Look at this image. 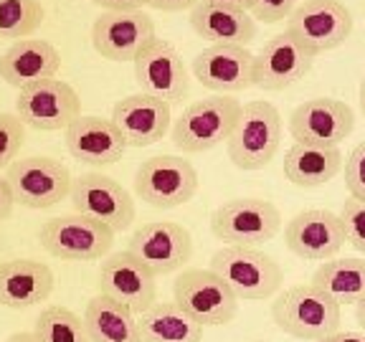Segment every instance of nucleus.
Instances as JSON below:
<instances>
[{
	"label": "nucleus",
	"instance_id": "nucleus-1",
	"mask_svg": "<svg viewBox=\"0 0 365 342\" xmlns=\"http://www.w3.org/2000/svg\"><path fill=\"white\" fill-rule=\"evenodd\" d=\"M244 104L228 94L198 99L182 109V114L173 122L170 142L185 155L208 152L221 142H228L241 120Z\"/></svg>",
	"mask_w": 365,
	"mask_h": 342
},
{
	"label": "nucleus",
	"instance_id": "nucleus-2",
	"mask_svg": "<svg viewBox=\"0 0 365 342\" xmlns=\"http://www.w3.org/2000/svg\"><path fill=\"white\" fill-rule=\"evenodd\" d=\"M272 319L287 335L304 342H317L340 330L342 307L314 284H297L274 299Z\"/></svg>",
	"mask_w": 365,
	"mask_h": 342
},
{
	"label": "nucleus",
	"instance_id": "nucleus-3",
	"mask_svg": "<svg viewBox=\"0 0 365 342\" xmlns=\"http://www.w3.org/2000/svg\"><path fill=\"white\" fill-rule=\"evenodd\" d=\"M282 132H284L282 114L272 102L254 99V102L244 104L239 125L226 142L228 160L239 170H262L279 150Z\"/></svg>",
	"mask_w": 365,
	"mask_h": 342
},
{
	"label": "nucleus",
	"instance_id": "nucleus-4",
	"mask_svg": "<svg viewBox=\"0 0 365 342\" xmlns=\"http://www.w3.org/2000/svg\"><path fill=\"white\" fill-rule=\"evenodd\" d=\"M211 271H216L239 299L262 302L282 289L284 271L269 254L249 246H223L211 256Z\"/></svg>",
	"mask_w": 365,
	"mask_h": 342
},
{
	"label": "nucleus",
	"instance_id": "nucleus-5",
	"mask_svg": "<svg viewBox=\"0 0 365 342\" xmlns=\"http://www.w3.org/2000/svg\"><path fill=\"white\" fill-rule=\"evenodd\" d=\"M282 231V213L264 198L226 200L211 213V234L226 246H259L277 239Z\"/></svg>",
	"mask_w": 365,
	"mask_h": 342
},
{
	"label": "nucleus",
	"instance_id": "nucleus-6",
	"mask_svg": "<svg viewBox=\"0 0 365 342\" xmlns=\"http://www.w3.org/2000/svg\"><path fill=\"white\" fill-rule=\"evenodd\" d=\"M6 180L11 185L13 200L31 211H46L71 195L74 177L61 160L31 155L16 160L6 170Z\"/></svg>",
	"mask_w": 365,
	"mask_h": 342
},
{
	"label": "nucleus",
	"instance_id": "nucleus-7",
	"mask_svg": "<svg viewBox=\"0 0 365 342\" xmlns=\"http://www.w3.org/2000/svg\"><path fill=\"white\" fill-rule=\"evenodd\" d=\"M173 302L203 327L228 325L239 312V296L211 269H182L173 281Z\"/></svg>",
	"mask_w": 365,
	"mask_h": 342
},
{
	"label": "nucleus",
	"instance_id": "nucleus-8",
	"mask_svg": "<svg viewBox=\"0 0 365 342\" xmlns=\"http://www.w3.org/2000/svg\"><path fill=\"white\" fill-rule=\"evenodd\" d=\"M114 231L104 223L81 213H66L46 221L38 231V241L51 256L61 261H97L114 246Z\"/></svg>",
	"mask_w": 365,
	"mask_h": 342
},
{
	"label": "nucleus",
	"instance_id": "nucleus-9",
	"mask_svg": "<svg viewBox=\"0 0 365 342\" xmlns=\"http://www.w3.org/2000/svg\"><path fill=\"white\" fill-rule=\"evenodd\" d=\"M198 193V170L178 155H155L135 172V195L143 203L170 211Z\"/></svg>",
	"mask_w": 365,
	"mask_h": 342
},
{
	"label": "nucleus",
	"instance_id": "nucleus-10",
	"mask_svg": "<svg viewBox=\"0 0 365 342\" xmlns=\"http://www.w3.org/2000/svg\"><path fill=\"white\" fill-rule=\"evenodd\" d=\"M16 114L23 125L38 132L68 130L81 117V99L66 81L43 79L18 89Z\"/></svg>",
	"mask_w": 365,
	"mask_h": 342
},
{
	"label": "nucleus",
	"instance_id": "nucleus-11",
	"mask_svg": "<svg viewBox=\"0 0 365 342\" xmlns=\"http://www.w3.org/2000/svg\"><path fill=\"white\" fill-rule=\"evenodd\" d=\"M68 203H71L74 213L104 223L114 234L127 231L137 218V208L130 190L122 188L114 177L102 175V172H84V175L74 177Z\"/></svg>",
	"mask_w": 365,
	"mask_h": 342
},
{
	"label": "nucleus",
	"instance_id": "nucleus-12",
	"mask_svg": "<svg viewBox=\"0 0 365 342\" xmlns=\"http://www.w3.org/2000/svg\"><path fill=\"white\" fill-rule=\"evenodd\" d=\"M287 33L317 53L332 51L353 33V13L340 0H304L287 21Z\"/></svg>",
	"mask_w": 365,
	"mask_h": 342
},
{
	"label": "nucleus",
	"instance_id": "nucleus-13",
	"mask_svg": "<svg viewBox=\"0 0 365 342\" xmlns=\"http://www.w3.org/2000/svg\"><path fill=\"white\" fill-rule=\"evenodd\" d=\"M287 130L297 145L340 147L355 130V112L342 99L314 97L289 114Z\"/></svg>",
	"mask_w": 365,
	"mask_h": 342
},
{
	"label": "nucleus",
	"instance_id": "nucleus-14",
	"mask_svg": "<svg viewBox=\"0 0 365 342\" xmlns=\"http://www.w3.org/2000/svg\"><path fill=\"white\" fill-rule=\"evenodd\" d=\"M132 63H135V81L145 94L163 99L170 107L180 104L182 99L188 97V68L182 63L180 51L170 41L153 38L143 51L137 53V58Z\"/></svg>",
	"mask_w": 365,
	"mask_h": 342
},
{
	"label": "nucleus",
	"instance_id": "nucleus-15",
	"mask_svg": "<svg viewBox=\"0 0 365 342\" xmlns=\"http://www.w3.org/2000/svg\"><path fill=\"white\" fill-rule=\"evenodd\" d=\"M158 276L145 261L132 254L120 251L112 254L99 266V291L112 296L114 302L125 304L132 314L148 312L158 302Z\"/></svg>",
	"mask_w": 365,
	"mask_h": 342
},
{
	"label": "nucleus",
	"instance_id": "nucleus-16",
	"mask_svg": "<svg viewBox=\"0 0 365 342\" xmlns=\"http://www.w3.org/2000/svg\"><path fill=\"white\" fill-rule=\"evenodd\" d=\"M127 251L155 271V276L180 271L193 256V239L182 223L175 221H150L135 228Z\"/></svg>",
	"mask_w": 365,
	"mask_h": 342
},
{
	"label": "nucleus",
	"instance_id": "nucleus-17",
	"mask_svg": "<svg viewBox=\"0 0 365 342\" xmlns=\"http://www.w3.org/2000/svg\"><path fill=\"white\" fill-rule=\"evenodd\" d=\"M254 56L249 46L211 43L190 63L193 79L216 94H236L254 86Z\"/></svg>",
	"mask_w": 365,
	"mask_h": 342
},
{
	"label": "nucleus",
	"instance_id": "nucleus-18",
	"mask_svg": "<svg viewBox=\"0 0 365 342\" xmlns=\"http://www.w3.org/2000/svg\"><path fill=\"white\" fill-rule=\"evenodd\" d=\"M155 36V21L145 11L102 13L91 23V46L107 61H135Z\"/></svg>",
	"mask_w": 365,
	"mask_h": 342
},
{
	"label": "nucleus",
	"instance_id": "nucleus-19",
	"mask_svg": "<svg viewBox=\"0 0 365 342\" xmlns=\"http://www.w3.org/2000/svg\"><path fill=\"white\" fill-rule=\"evenodd\" d=\"M287 249L304 261H327L340 254L345 241L340 213L325 211V208H309L297 213L284 226Z\"/></svg>",
	"mask_w": 365,
	"mask_h": 342
},
{
	"label": "nucleus",
	"instance_id": "nucleus-20",
	"mask_svg": "<svg viewBox=\"0 0 365 342\" xmlns=\"http://www.w3.org/2000/svg\"><path fill=\"white\" fill-rule=\"evenodd\" d=\"M312 61L314 53L284 31L269 38L254 56V86L264 91H282L302 79L312 68Z\"/></svg>",
	"mask_w": 365,
	"mask_h": 342
},
{
	"label": "nucleus",
	"instance_id": "nucleus-21",
	"mask_svg": "<svg viewBox=\"0 0 365 342\" xmlns=\"http://www.w3.org/2000/svg\"><path fill=\"white\" fill-rule=\"evenodd\" d=\"M109 120L125 137L127 147H150L160 142L170 130L173 107L163 99L140 91L114 104Z\"/></svg>",
	"mask_w": 365,
	"mask_h": 342
},
{
	"label": "nucleus",
	"instance_id": "nucleus-22",
	"mask_svg": "<svg viewBox=\"0 0 365 342\" xmlns=\"http://www.w3.org/2000/svg\"><path fill=\"white\" fill-rule=\"evenodd\" d=\"M63 142L71 157L91 167L114 165L127 150L125 137L114 122L97 114H81L74 125L63 130Z\"/></svg>",
	"mask_w": 365,
	"mask_h": 342
},
{
	"label": "nucleus",
	"instance_id": "nucleus-23",
	"mask_svg": "<svg viewBox=\"0 0 365 342\" xmlns=\"http://www.w3.org/2000/svg\"><path fill=\"white\" fill-rule=\"evenodd\" d=\"M56 286L51 266L36 259H11L0 264V304L29 309L46 302Z\"/></svg>",
	"mask_w": 365,
	"mask_h": 342
},
{
	"label": "nucleus",
	"instance_id": "nucleus-24",
	"mask_svg": "<svg viewBox=\"0 0 365 342\" xmlns=\"http://www.w3.org/2000/svg\"><path fill=\"white\" fill-rule=\"evenodd\" d=\"M61 68V56L48 41L23 38L0 56V79L6 84L23 89L43 79H56Z\"/></svg>",
	"mask_w": 365,
	"mask_h": 342
},
{
	"label": "nucleus",
	"instance_id": "nucleus-25",
	"mask_svg": "<svg viewBox=\"0 0 365 342\" xmlns=\"http://www.w3.org/2000/svg\"><path fill=\"white\" fill-rule=\"evenodd\" d=\"M190 28L195 36L211 41V43H234V46H249L257 38V21L251 13L236 11V8H221L198 3L190 11Z\"/></svg>",
	"mask_w": 365,
	"mask_h": 342
},
{
	"label": "nucleus",
	"instance_id": "nucleus-26",
	"mask_svg": "<svg viewBox=\"0 0 365 342\" xmlns=\"http://www.w3.org/2000/svg\"><path fill=\"white\" fill-rule=\"evenodd\" d=\"M345 167L340 147L319 145H292L284 155V175L297 188H319L335 180Z\"/></svg>",
	"mask_w": 365,
	"mask_h": 342
},
{
	"label": "nucleus",
	"instance_id": "nucleus-27",
	"mask_svg": "<svg viewBox=\"0 0 365 342\" xmlns=\"http://www.w3.org/2000/svg\"><path fill=\"white\" fill-rule=\"evenodd\" d=\"M140 342H200L203 325L175 302H155L137 317Z\"/></svg>",
	"mask_w": 365,
	"mask_h": 342
},
{
	"label": "nucleus",
	"instance_id": "nucleus-28",
	"mask_svg": "<svg viewBox=\"0 0 365 342\" xmlns=\"http://www.w3.org/2000/svg\"><path fill=\"white\" fill-rule=\"evenodd\" d=\"M84 322L91 342H140L137 314L102 291L86 302Z\"/></svg>",
	"mask_w": 365,
	"mask_h": 342
},
{
	"label": "nucleus",
	"instance_id": "nucleus-29",
	"mask_svg": "<svg viewBox=\"0 0 365 342\" xmlns=\"http://www.w3.org/2000/svg\"><path fill=\"white\" fill-rule=\"evenodd\" d=\"M309 284H314L319 291H325L340 307L342 304H358L365 296V259H327L312 274Z\"/></svg>",
	"mask_w": 365,
	"mask_h": 342
},
{
	"label": "nucleus",
	"instance_id": "nucleus-30",
	"mask_svg": "<svg viewBox=\"0 0 365 342\" xmlns=\"http://www.w3.org/2000/svg\"><path fill=\"white\" fill-rule=\"evenodd\" d=\"M36 337L41 342H91L84 317L61 304L43 307L36 317Z\"/></svg>",
	"mask_w": 365,
	"mask_h": 342
},
{
	"label": "nucleus",
	"instance_id": "nucleus-31",
	"mask_svg": "<svg viewBox=\"0 0 365 342\" xmlns=\"http://www.w3.org/2000/svg\"><path fill=\"white\" fill-rule=\"evenodd\" d=\"M46 11L41 0H0V38L23 41L41 28Z\"/></svg>",
	"mask_w": 365,
	"mask_h": 342
},
{
	"label": "nucleus",
	"instance_id": "nucleus-32",
	"mask_svg": "<svg viewBox=\"0 0 365 342\" xmlns=\"http://www.w3.org/2000/svg\"><path fill=\"white\" fill-rule=\"evenodd\" d=\"M23 142H26L23 120L13 112H0V170H8L16 162Z\"/></svg>",
	"mask_w": 365,
	"mask_h": 342
},
{
	"label": "nucleus",
	"instance_id": "nucleus-33",
	"mask_svg": "<svg viewBox=\"0 0 365 342\" xmlns=\"http://www.w3.org/2000/svg\"><path fill=\"white\" fill-rule=\"evenodd\" d=\"M340 221H342V231H345V241L358 254L365 256V200L358 198L345 200L340 211Z\"/></svg>",
	"mask_w": 365,
	"mask_h": 342
},
{
	"label": "nucleus",
	"instance_id": "nucleus-34",
	"mask_svg": "<svg viewBox=\"0 0 365 342\" xmlns=\"http://www.w3.org/2000/svg\"><path fill=\"white\" fill-rule=\"evenodd\" d=\"M345 188L350 198L365 200V140L355 145L353 152L345 157Z\"/></svg>",
	"mask_w": 365,
	"mask_h": 342
},
{
	"label": "nucleus",
	"instance_id": "nucleus-35",
	"mask_svg": "<svg viewBox=\"0 0 365 342\" xmlns=\"http://www.w3.org/2000/svg\"><path fill=\"white\" fill-rule=\"evenodd\" d=\"M297 11V0H251V18L262 23H282L289 21Z\"/></svg>",
	"mask_w": 365,
	"mask_h": 342
},
{
	"label": "nucleus",
	"instance_id": "nucleus-36",
	"mask_svg": "<svg viewBox=\"0 0 365 342\" xmlns=\"http://www.w3.org/2000/svg\"><path fill=\"white\" fill-rule=\"evenodd\" d=\"M94 6H99L104 13H135L143 11L150 0H89Z\"/></svg>",
	"mask_w": 365,
	"mask_h": 342
},
{
	"label": "nucleus",
	"instance_id": "nucleus-37",
	"mask_svg": "<svg viewBox=\"0 0 365 342\" xmlns=\"http://www.w3.org/2000/svg\"><path fill=\"white\" fill-rule=\"evenodd\" d=\"M200 0H150L148 8L160 13H180V11H193Z\"/></svg>",
	"mask_w": 365,
	"mask_h": 342
},
{
	"label": "nucleus",
	"instance_id": "nucleus-38",
	"mask_svg": "<svg viewBox=\"0 0 365 342\" xmlns=\"http://www.w3.org/2000/svg\"><path fill=\"white\" fill-rule=\"evenodd\" d=\"M13 205H16V200H13L11 185H8L6 175H0V221H6V218H11Z\"/></svg>",
	"mask_w": 365,
	"mask_h": 342
},
{
	"label": "nucleus",
	"instance_id": "nucleus-39",
	"mask_svg": "<svg viewBox=\"0 0 365 342\" xmlns=\"http://www.w3.org/2000/svg\"><path fill=\"white\" fill-rule=\"evenodd\" d=\"M317 342H365V332H350V330H337L332 335L322 337Z\"/></svg>",
	"mask_w": 365,
	"mask_h": 342
},
{
	"label": "nucleus",
	"instance_id": "nucleus-40",
	"mask_svg": "<svg viewBox=\"0 0 365 342\" xmlns=\"http://www.w3.org/2000/svg\"><path fill=\"white\" fill-rule=\"evenodd\" d=\"M200 3H208V6H221V8H236V11L249 13L251 0H200Z\"/></svg>",
	"mask_w": 365,
	"mask_h": 342
},
{
	"label": "nucleus",
	"instance_id": "nucleus-41",
	"mask_svg": "<svg viewBox=\"0 0 365 342\" xmlns=\"http://www.w3.org/2000/svg\"><path fill=\"white\" fill-rule=\"evenodd\" d=\"M6 342H41V340L36 337V332H16V335H11Z\"/></svg>",
	"mask_w": 365,
	"mask_h": 342
},
{
	"label": "nucleus",
	"instance_id": "nucleus-42",
	"mask_svg": "<svg viewBox=\"0 0 365 342\" xmlns=\"http://www.w3.org/2000/svg\"><path fill=\"white\" fill-rule=\"evenodd\" d=\"M355 319H358L360 330L365 332V296H363V299H360L358 304H355Z\"/></svg>",
	"mask_w": 365,
	"mask_h": 342
},
{
	"label": "nucleus",
	"instance_id": "nucleus-43",
	"mask_svg": "<svg viewBox=\"0 0 365 342\" xmlns=\"http://www.w3.org/2000/svg\"><path fill=\"white\" fill-rule=\"evenodd\" d=\"M360 112H363V117H365V76H363V81H360Z\"/></svg>",
	"mask_w": 365,
	"mask_h": 342
},
{
	"label": "nucleus",
	"instance_id": "nucleus-44",
	"mask_svg": "<svg viewBox=\"0 0 365 342\" xmlns=\"http://www.w3.org/2000/svg\"><path fill=\"white\" fill-rule=\"evenodd\" d=\"M254 342H264V340H254Z\"/></svg>",
	"mask_w": 365,
	"mask_h": 342
}]
</instances>
